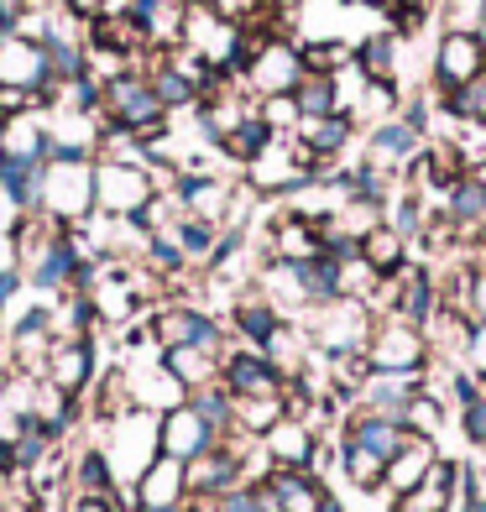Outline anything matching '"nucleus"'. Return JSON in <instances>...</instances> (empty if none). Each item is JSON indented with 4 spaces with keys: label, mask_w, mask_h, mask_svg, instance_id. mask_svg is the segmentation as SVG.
Wrapping results in <instances>:
<instances>
[{
    "label": "nucleus",
    "mask_w": 486,
    "mask_h": 512,
    "mask_svg": "<svg viewBox=\"0 0 486 512\" xmlns=\"http://www.w3.org/2000/svg\"><path fill=\"white\" fill-rule=\"evenodd\" d=\"M283 319H288V314L277 309L267 293H241L236 304H230V330H236L241 345H257V351L272 340V330H277Z\"/></svg>",
    "instance_id": "obj_24"
},
{
    "label": "nucleus",
    "mask_w": 486,
    "mask_h": 512,
    "mask_svg": "<svg viewBox=\"0 0 486 512\" xmlns=\"http://www.w3.org/2000/svg\"><path fill=\"white\" fill-rule=\"evenodd\" d=\"M366 361H372V371H429L434 366L429 330L403 314H382L372 340H366Z\"/></svg>",
    "instance_id": "obj_5"
},
{
    "label": "nucleus",
    "mask_w": 486,
    "mask_h": 512,
    "mask_svg": "<svg viewBox=\"0 0 486 512\" xmlns=\"http://www.w3.org/2000/svg\"><path fill=\"white\" fill-rule=\"evenodd\" d=\"M481 251H486V241H481Z\"/></svg>",
    "instance_id": "obj_54"
},
{
    "label": "nucleus",
    "mask_w": 486,
    "mask_h": 512,
    "mask_svg": "<svg viewBox=\"0 0 486 512\" xmlns=\"http://www.w3.org/2000/svg\"><path fill=\"white\" fill-rule=\"evenodd\" d=\"M361 256L372 262V272H377V277H398V272L413 262V246H408L392 225H377L372 236L361 241Z\"/></svg>",
    "instance_id": "obj_28"
},
{
    "label": "nucleus",
    "mask_w": 486,
    "mask_h": 512,
    "mask_svg": "<svg viewBox=\"0 0 486 512\" xmlns=\"http://www.w3.org/2000/svg\"><path fill=\"white\" fill-rule=\"evenodd\" d=\"M272 142H277V131L262 121L257 110H251L246 121H241L236 131H230V136H225V142H220L215 152H220V157H230V162H241V168H246V162H251V157H262Z\"/></svg>",
    "instance_id": "obj_33"
},
{
    "label": "nucleus",
    "mask_w": 486,
    "mask_h": 512,
    "mask_svg": "<svg viewBox=\"0 0 486 512\" xmlns=\"http://www.w3.org/2000/svg\"><path fill=\"white\" fill-rule=\"evenodd\" d=\"M58 225H89L95 220V162L89 157H53L42 168V209Z\"/></svg>",
    "instance_id": "obj_1"
},
{
    "label": "nucleus",
    "mask_w": 486,
    "mask_h": 512,
    "mask_svg": "<svg viewBox=\"0 0 486 512\" xmlns=\"http://www.w3.org/2000/svg\"><path fill=\"white\" fill-rule=\"evenodd\" d=\"M335 434L351 439V445H361V450H372V455H382V460H392V455H398L408 439H413L398 418H382V413H372V408H351V413L340 418Z\"/></svg>",
    "instance_id": "obj_21"
},
{
    "label": "nucleus",
    "mask_w": 486,
    "mask_h": 512,
    "mask_svg": "<svg viewBox=\"0 0 486 512\" xmlns=\"http://www.w3.org/2000/svg\"><path fill=\"white\" fill-rule=\"evenodd\" d=\"M476 74H486V42L476 32H460V27H445L434 42V63H429V89L434 100L455 95L460 84H471Z\"/></svg>",
    "instance_id": "obj_7"
},
{
    "label": "nucleus",
    "mask_w": 486,
    "mask_h": 512,
    "mask_svg": "<svg viewBox=\"0 0 486 512\" xmlns=\"http://www.w3.org/2000/svg\"><path fill=\"white\" fill-rule=\"evenodd\" d=\"M189 502V465L173 455H157L142 476L131 481V507L136 512H178Z\"/></svg>",
    "instance_id": "obj_14"
},
{
    "label": "nucleus",
    "mask_w": 486,
    "mask_h": 512,
    "mask_svg": "<svg viewBox=\"0 0 486 512\" xmlns=\"http://www.w3.org/2000/svg\"><path fill=\"white\" fill-rule=\"evenodd\" d=\"M481 6H486V0H450V11H445V27L476 32V21H481Z\"/></svg>",
    "instance_id": "obj_45"
},
{
    "label": "nucleus",
    "mask_w": 486,
    "mask_h": 512,
    "mask_svg": "<svg viewBox=\"0 0 486 512\" xmlns=\"http://www.w3.org/2000/svg\"><path fill=\"white\" fill-rule=\"evenodd\" d=\"M105 455H110V465H115V481L131 486V481L162 455V445H157V413H152V408H126V413H115V418H110Z\"/></svg>",
    "instance_id": "obj_4"
},
{
    "label": "nucleus",
    "mask_w": 486,
    "mask_h": 512,
    "mask_svg": "<svg viewBox=\"0 0 486 512\" xmlns=\"http://www.w3.org/2000/svg\"><path fill=\"white\" fill-rule=\"evenodd\" d=\"M0 37H6V27H0Z\"/></svg>",
    "instance_id": "obj_53"
},
{
    "label": "nucleus",
    "mask_w": 486,
    "mask_h": 512,
    "mask_svg": "<svg viewBox=\"0 0 486 512\" xmlns=\"http://www.w3.org/2000/svg\"><path fill=\"white\" fill-rule=\"evenodd\" d=\"M455 512H486V492H476V497H460V502H455Z\"/></svg>",
    "instance_id": "obj_49"
},
{
    "label": "nucleus",
    "mask_w": 486,
    "mask_h": 512,
    "mask_svg": "<svg viewBox=\"0 0 486 512\" xmlns=\"http://www.w3.org/2000/svg\"><path fill=\"white\" fill-rule=\"evenodd\" d=\"M210 11L215 16H225V21H251V16H262V0H210Z\"/></svg>",
    "instance_id": "obj_46"
},
{
    "label": "nucleus",
    "mask_w": 486,
    "mask_h": 512,
    "mask_svg": "<svg viewBox=\"0 0 486 512\" xmlns=\"http://www.w3.org/2000/svg\"><path fill=\"white\" fill-rule=\"evenodd\" d=\"M481 387H486V382H481Z\"/></svg>",
    "instance_id": "obj_55"
},
{
    "label": "nucleus",
    "mask_w": 486,
    "mask_h": 512,
    "mask_svg": "<svg viewBox=\"0 0 486 512\" xmlns=\"http://www.w3.org/2000/svg\"><path fill=\"white\" fill-rule=\"evenodd\" d=\"M424 382H429V371H372V377L361 382V392H356L351 408H372V413L398 418V424H403V413H408V403L424 392Z\"/></svg>",
    "instance_id": "obj_16"
},
{
    "label": "nucleus",
    "mask_w": 486,
    "mask_h": 512,
    "mask_svg": "<svg viewBox=\"0 0 486 512\" xmlns=\"http://www.w3.org/2000/svg\"><path fill=\"white\" fill-rule=\"evenodd\" d=\"M27 267V256H21V236L16 230H0V277H16Z\"/></svg>",
    "instance_id": "obj_44"
},
{
    "label": "nucleus",
    "mask_w": 486,
    "mask_h": 512,
    "mask_svg": "<svg viewBox=\"0 0 486 512\" xmlns=\"http://www.w3.org/2000/svg\"><path fill=\"white\" fill-rule=\"evenodd\" d=\"M100 6H105V0H68V11H79L84 21H95V16H100Z\"/></svg>",
    "instance_id": "obj_48"
},
{
    "label": "nucleus",
    "mask_w": 486,
    "mask_h": 512,
    "mask_svg": "<svg viewBox=\"0 0 486 512\" xmlns=\"http://www.w3.org/2000/svg\"><path fill=\"white\" fill-rule=\"evenodd\" d=\"M304 324H309L319 356H351V351H366V340L377 330V314L361 298H335L324 309H309Z\"/></svg>",
    "instance_id": "obj_6"
},
{
    "label": "nucleus",
    "mask_w": 486,
    "mask_h": 512,
    "mask_svg": "<svg viewBox=\"0 0 486 512\" xmlns=\"http://www.w3.org/2000/svg\"><path fill=\"white\" fill-rule=\"evenodd\" d=\"M434 460H439L434 439H408V445L387 460V486H382V492L387 497H403V492H413V486H424L429 471H434Z\"/></svg>",
    "instance_id": "obj_25"
},
{
    "label": "nucleus",
    "mask_w": 486,
    "mask_h": 512,
    "mask_svg": "<svg viewBox=\"0 0 486 512\" xmlns=\"http://www.w3.org/2000/svg\"><path fill=\"white\" fill-rule=\"evenodd\" d=\"M476 37L486 42V6H481V21H476Z\"/></svg>",
    "instance_id": "obj_52"
},
{
    "label": "nucleus",
    "mask_w": 486,
    "mask_h": 512,
    "mask_svg": "<svg viewBox=\"0 0 486 512\" xmlns=\"http://www.w3.org/2000/svg\"><path fill=\"white\" fill-rule=\"evenodd\" d=\"M157 194L162 189H157V178H152L147 162L95 157V215H105V220H136Z\"/></svg>",
    "instance_id": "obj_2"
},
{
    "label": "nucleus",
    "mask_w": 486,
    "mask_h": 512,
    "mask_svg": "<svg viewBox=\"0 0 486 512\" xmlns=\"http://www.w3.org/2000/svg\"><path fill=\"white\" fill-rule=\"evenodd\" d=\"M68 476H74V492H89V497H115V492H121V481H115V465H110L105 445L84 450L74 465H68Z\"/></svg>",
    "instance_id": "obj_30"
},
{
    "label": "nucleus",
    "mask_w": 486,
    "mask_h": 512,
    "mask_svg": "<svg viewBox=\"0 0 486 512\" xmlns=\"http://www.w3.org/2000/svg\"><path fill=\"white\" fill-rule=\"evenodd\" d=\"M131 21L142 27L152 53L183 48V27H189V0H131Z\"/></svg>",
    "instance_id": "obj_19"
},
{
    "label": "nucleus",
    "mask_w": 486,
    "mask_h": 512,
    "mask_svg": "<svg viewBox=\"0 0 486 512\" xmlns=\"http://www.w3.org/2000/svg\"><path fill=\"white\" fill-rule=\"evenodd\" d=\"M298 100V115H335L340 100H335V74H304V84L293 89Z\"/></svg>",
    "instance_id": "obj_39"
},
{
    "label": "nucleus",
    "mask_w": 486,
    "mask_h": 512,
    "mask_svg": "<svg viewBox=\"0 0 486 512\" xmlns=\"http://www.w3.org/2000/svg\"><path fill=\"white\" fill-rule=\"evenodd\" d=\"M288 413L283 398H236V434H251V439H262L277 418Z\"/></svg>",
    "instance_id": "obj_36"
},
{
    "label": "nucleus",
    "mask_w": 486,
    "mask_h": 512,
    "mask_svg": "<svg viewBox=\"0 0 486 512\" xmlns=\"http://www.w3.org/2000/svg\"><path fill=\"white\" fill-rule=\"evenodd\" d=\"M361 6H372V11H387V16H392V11L403 6V0H361Z\"/></svg>",
    "instance_id": "obj_50"
},
{
    "label": "nucleus",
    "mask_w": 486,
    "mask_h": 512,
    "mask_svg": "<svg viewBox=\"0 0 486 512\" xmlns=\"http://www.w3.org/2000/svg\"><path fill=\"white\" fill-rule=\"evenodd\" d=\"M356 63L366 79L377 84H398V32H372L356 42Z\"/></svg>",
    "instance_id": "obj_29"
},
{
    "label": "nucleus",
    "mask_w": 486,
    "mask_h": 512,
    "mask_svg": "<svg viewBox=\"0 0 486 512\" xmlns=\"http://www.w3.org/2000/svg\"><path fill=\"white\" fill-rule=\"evenodd\" d=\"M293 142L309 152L319 178H330L335 162L351 152V142H356V115H345V110H335V115H304L298 131H293Z\"/></svg>",
    "instance_id": "obj_12"
},
{
    "label": "nucleus",
    "mask_w": 486,
    "mask_h": 512,
    "mask_svg": "<svg viewBox=\"0 0 486 512\" xmlns=\"http://www.w3.org/2000/svg\"><path fill=\"white\" fill-rule=\"evenodd\" d=\"M434 110H439V100H434V89H424V95H413L398 115H403V121L413 126V131H419V136H429V126H434Z\"/></svg>",
    "instance_id": "obj_43"
},
{
    "label": "nucleus",
    "mask_w": 486,
    "mask_h": 512,
    "mask_svg": "<svg viewBox=\"0 0 486 512\" xmlns=\"http://www.w3.org/2000/svg\"><path fill=\"white\" fill-rule=\"evenodd\" d=\"M63 512H121V502L115 497H89V492H68Z\"/></svg>",
    "instance_id": "obj_47"
},
{
    "label": "nucleus",
    "mask_w": 486,
    "mask_h": 512,
    "mask_svg": "<svg viewBox=\"0 0 486 512\" xmlns=\"http://www.w3.org/2000/svg\"><path fill=\"white\" fill-rule=\"evenodd\" d=\"M262 455H267L272 471H314L319 455H324V439H319V429L309 424V418L283 413V418H277V424L262 434Z\"/></svg>",
    "instance_id": "obj_10"
},
{
    "label": "nucleus",
    "mask_w": 486,
    "mask_h": 512,
    "mask_svg": "<svg viewBox=\"0 0 486 512\" xmlns=\"http://www.w3.org/2000/svg\"><path fill=\"white\" fill-rule=\"evenodd\" d=\"M455 492L450 486H439V481H424V486H413V492L403 497H387V512H455Z\"/></svg>",
    "instance_id": "obj_38"
},
{
    "label": "nucleus",
    "mask_w": 486,
    "mask_h": 512,
    "mask_svg": "<svg viewBox=\"0 0 486 512\" xmlns=\"http://www.w3.org/2000/svg\"><path fill=\"white\" fill-rule=\"evenodd\" d=\"M439 115H450L455 126H466V121H486V74H476L471 84H460L455 95L439 100Z\"/></svg>",
    "instance_id": "obj_37"
},
{
    "label": "nucleus",
    "mask_w": 486,
    "mask_h": 512,
    "mask_svg": "<svg viewBox=\"0 0 486 512\" xmlns=\"http://www.w3.org/2000/svg\"><path fill=\"white\" fill-rule=\"evenodd\" d=\"M220 356L225 351H210V345H173V351H157V361L168 366V377L183 392H199V387L220 382Z\"/></svg>",
    "instance_id": "obj_23"
},
{
    "label": "nucleus",
    "mask_w": 486,
    "mask_h": 512,
    "mask_svg": "<svg viewBox=\"0 0 486 512\" xmlns=\"http://www.w3.org/2000/svg\"><path fill=\"white\" fill-rule=\"evenodd\" d=\"M157 445H162V455H173V460H199L204 450H215L220 445V434H215V424L204 418L189 398H183L178 408H168V413H157Z\"/></svg>",
    "instance_id": "obj_13"
},
{
    "label": "nucleus",
    "mask_w": 486,
    "mask_h": 512,
    "mask_svg": "<svg viewBox=\"0 0 486 512\" xmlns=\"http://www.w3.org/2000/svg\"><path fill=\"white\" fill-rule=\"evenodd\" d=\"M220 387L230 398H283L288 377L257 351V345H236V351L220 356Z\"/></svg>",
    "instance_id": "obj_11"
},
{
    "label": "nucleus",
    "mask_w": 486,
    "mask_h": 512,
    "mask_svg": "<svg viewBox=\"0 0 486 512\" xmlns=\"http://www.w3.org/2000/svg\"><path fill=\"white\" fill-rule=\"evenodd\" d=\"M424 142H429V136H419L403 115H392V121H377L372 131H366L361 162H372V168H382V173H403L408 162L424 152Z\"/></svg>",
    "instance_id": "obj_17"
},
{
    "label": "nucleus",
    "mask_w": 486,
    "mask_h": 512,
    "mask_svg": "<svg viewBox=\"0 0 486 512\" xmlns=\"http://www.w3.org/2000/svg\"><path fill=\"white\" fill-rule=\"evenodd\" d=\"M53 84V63L48 48L37 37L6 32L0 37V89H27V95H42Z\"/></svg>",
    "instance_id": "obj_15"
},
{
    "label": "nucleus",
    "mask_w": 486,
    "mask_h": 512,
    "mask_svg": "<svg viewBox=\"0 0 486 512\" xmlns=\"http://www.w3.org/2000/svg\"><path fill=\"white\" fill-rule=\"evenodd\" d=\"M455 413H460V434H466V445L486 455V387H481V398L460 403Z\"/></svg>",
    "instance_id": "obj_41"
},
{
    "label": "nucleus",
    "mask_w": 486,
    "mask_h": 512,
    "mask_svg": "<svg viewBox=\"0 0 486 512\" xmlns=\"http://www.w3.org/2000/svg\"><path fill=\"white\" fill-rule=\"evenodd\" d=\"M147 79H152V89H157V100L168 105V115L173 110H194L199 105V89L178 74V68L168 63V53H152V63H147Z\"/></svg>",
    "instance_id": "obj_31"
},
{
    "label": "nucleus",
    "mask_w": 486,
    "mask_h": 512,
    "mask_svg": "<svg viewBox=\"0 0 486 512\" xmlns=\"http://www.w3.org/2000/svg\"><path fill=\"white\" fill-rule=\"evenodd\" d=\"M257 115H262V121H267L277 136H293V131H298V121H304V115H298V100H293V95H267V100H257Z\"/></svg>",
    "instance_id": "obj_40"
},
{
    "label": "nucleus",
    "mask_w": 486,
    "mask_h": 512,
    "mask_svg": "<svg viewBox=\"0 0 486 512\" xmlns=\"http://www.w3.org/2000/svg\"><path fill=\"white\" fill-rule=\"evenodd\" d=\"M309 183H319V168L293 136H277L262 157L246 162V189L257 199H293V194H304Z\"/></svg>",
    "instance_id": "obj_3"
},
{
    "label": "nucleus",
    "mask_w": 486,
    "mask_h": 512,
    "mask_svg": "<svg viewBox=\"0 0 486 512\" xmlns=\"http://www.w3.org/2000/svg\"><path fill=\"white\" fill-rule=\"evenodd\" d=\"M220 236H225V225H215V220H199V215H183V220L173 225V241L183 246V256H189V267H194V262L210 267V256H215Z\"/></svg>",
    "instance_id": "obj_34"
},
{
    "label": "nucleus",
    "mask_w": 486,
    "mask_h": 512,
    "mask_svg": "<svg viewBox=\"0 0 486 512\" xmlns=\"http://www.w3.org/2000/svg\"><path fill=\"white\" fill-rule=\"evenodd\" d=\"M272 492H277V512H319V502L330 497L319 471H267Z\"/></svg>",
    "instance_id": "obj_26"
},
{
    "label": "nucleus",
    "mask_w": 486,
    "mask_h": 512,
    "mask_svg": "<svg viewBox=\"0 0 486 512\" xmlns=\"http://www.w3.org/2000/svg\"><path fill=\"white\" fill-rule=\"evenodd\" d=\"M178 204L183 215H199V220H215L225 225L230 220V204H236V183H225L215 173H178Z\"/></svg>",
    "instance_id": "obj_22"
},
{
    "label": "nucleus",
    "mask_w": 486,
    "mask_h": 512,
    "mask_svg": "<svg viewBox=\"0 0 486 512\" xmlns=\"http://www.w3.org/2000/svg\"><path fill=\"white\" fill-rule=\"evenodd\" d=\"M0 157L48 162V157H53V142H48V110L32 105V110L0 115Z\"/></svg>",
    "instance_id": "obj_18"
},
{
    "label": "nucleus",
    "mask_w": 486,
    "mask_h": 512,
    "mask_svg": "<svg viewBox=\"0 0 486 512\" xmlns=\"http://www.w3.org/2000/svg\"><path fill=\"white\" fill-rule=\"evenodd\" d=\"M335 455H340V476L345 486H356V492H382L387 486V460L351 445V439H335Z\"/></svg>",
    "instance_id": "obj_27"
},
{
    "label": "nucleus",
    "mask_w": 486,
    "mask_h": 512,
    "mask_svg": "<svg viewBox=\"0 0 486 512\" xmlns=\"http://www.w3.org/2000/svg\"><path fill=\"white\" fill-rule=\"evenodd\" d=\"M298 53H304L309 74H340V68L356 58V42H345V37H309V42H298Z\"/></svg>",
    "instance_id": "obj_35"
},
{
    "label": "nucleus",
    "mask_w": 486,
    "mask_h": 512,
    "mask_svg": "<svg viewBox=\"0 0 486 512\" xmlns=\"http://www.w3.org/2000/svg\"><path fill=\"white\" fill-rule=\"evenodd\" d=\"M304 53H298V42L293 37H267L262 48H257V58L246 63V74H241V84H246V95H257V100H267V95H293L298 84H304Z\"/></svg>",
    "instance_id": "obj_8"
},
{
    "label": "nucleus",
    "mask_w": 486,
    "mask_h": 512,
    "mask_svg": "<svg viewBox=\"0 0 486 512\" xmlns=\"http://www.w3.org/2000/svg\"><path fill=\"white\" fill-rule=\"evenodd\" d=\"M147 335L157 340V351H173V345H210V351H220L225 324H215L194 304H157L147 319Z\"/></svg>",
    "instance_id": "obj_9"
},
{
    "label": "nucleus",
    "mask_w": 486,
    "mask_h": 512,
    "mask_svg": "<svg viewBox=\"0 0 486 512\" xmlns=\"http://www.w3.org/2000/svg\"><path fill=\"white\" fill-rule=\"evenodd\" d=\"M42 382L58 387L63 398H84L89 382H95V340H58L53 356H48V371H42Z\"/></svg>",
    "instance_id": "obj_20"
},
{
    "label": "nucleus",
    "mask_w": 486,
    "mask_h": 512,
    "mask_svg": "<svg viewBox=\"0 0 486 512\" xmlns=\"http://www.w3.org/2000/svg\"><path fill=\"white\" fill-rule=\"evenodd\" d=\"M460 366H466L476 382H486V319H471V335H466V351H460Z\"/></svg>",
    "instance_id": "obj_42"
},
{
    "label": "nucleus",
    "mask_w": 486,
    "mask_h": 512,
    "mask_svg": "<svg viewBox=\"0 0 486 512\" xmlns=\"http://www.w3.org/2000/svg\"><path fill=\"white\" fill-rule=\"evenodd\" d=\"M32 6H37V11H63L68 0H32Z\"/></svg>",
    "instance_id": "obj_51"
},
{
    "label": "nucleus",
    "mask_w": 486,
    "mask_h": 512,
    "mask_svg": "<svg viewBox=\"0 0 486 512\" xmlns=\"http://www.w3.org/2000/svg\"><path fill=\"white\" fill-rule=\"evenodd\" d=\"M445 413H450V398L424 382V392H419V398L408 403V413H403V429H408L413 439H434V445H439V434H445Z\"/></svg>",
    "instance_id": "obj_32"
}]
</instances>
